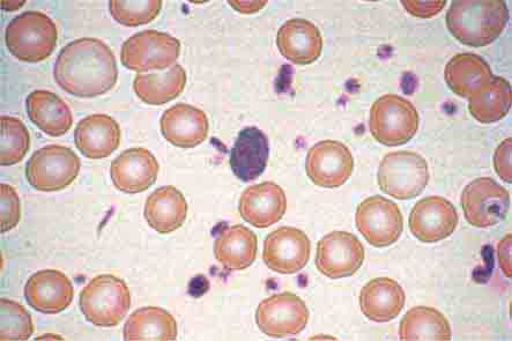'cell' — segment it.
Here are the masks:
<instances>
[{
  "mask_svg": "<svg viewBox=\"0 0 512 341\" xmlns=\"http://www.w3.org/2000/svg\"><path fill=\"white\" fill-rule=\"evenodd\" d=\"M54 78L64 92L76 98H98L113 90L117 83L116 57L99 39L74 40L59 53Z\"/></svg>",
  "mask_w": 512,
  "mask_h": 341,
  "instance_id": "cell-1",
  "label": "cell"
},
{
  "mask_svg": "<svg viewBox=\"0 0 512 341\" xmlns=\"http://www.w3.org/2000/svg\"><path fill=\"white\" fill-rule=\"evenodd\" d=\"M447 27L456 39L474 48L486 47L499 39L509 22L503 0H455L447 12Z\"/></svg>",
  "mask_w": 512,
  "mask_h": 341,
  "instance_id": "cell-2",
  "label": "cell"
},
{
  "mask_svg": "<svg viewBox=\"0 0 512 341\" xmlns=\"http://www.w3.org/2000/svg\"><path fill=\"white\" fill-rule=\"evenodd\" d=\"M57 40L55 22L42 12L21 13L6 27V47L21 62L46 61L54 53Z\"/></svg>",
  "mask_w": 512,
  "mask_h": 341,
  "instance_id": "cell-3",
  "label": "cell"
},
{
  "mask_svg": "<svg viewBox=\"0 0 512 341\" xmlns=\"http://www.w3.org/2000/svg\"><path fill=\"white\" fill-rule=\"evenodd\" d=\"M131 307V294L124 280L102 274L91 280L80 294V309L86 320L100 328L120 324Z\"/></svg>",
  "mask_w": 512,
  "mask_h": 341,
  "instance_id": "cell-4",
  "label": "cell"
},
{
  "mask_svg": "<svg viewBox=\"0 0 512 341\" xmlns=\"http://www.w3.org/2000/svg\"><path fill=\"white\" fill-rule=\"evenodd\" d=\"M419 114L413 103L396 94L378 98L370 109L369 129L384 146L407 144L417 135Z\"/></svg>",
  "mask_w": 512,
  "mask_h": 341,
  "instance_id": "cell-5",
  "label": "cell"
},
{
  "mask_svg": "<svg viewBox=\"0 0 512 341\" xmlns=\"http://www.w3.org/2000/svg\"><path fill=\"white\" fill-rule=\"evenodd\" d=\"M377 181L385 194L399 200L413 199L429 182L427 162L411 151L389 153L380 163Z\"/></svg>",
  "mask_w": 512,
  "mask_h": 341,
  "instance_id": "cell-6",
  "label": "cell"
},
{
  "mask_svg": "<svg viewBox=\"0 0 512 341\" xmlns=\"http://www.w3.org/2000/svg\"><path fill=\"white\" fill-rule=\"evenodd\" d=\"M80 168V159L71 148L49 145L37 150L28 160L26 177L37 191H61L76 181Z\"/></svg>",
  "mask_w": 512,
  "mask_h": 341,
  "instance_id": "cell-7",
  "label": "cell"
},
{
  "mask_svg": "<svg viewBox=\"0 0 512 341\" xmlns=\"http://www.w3.org/2000/svg\"><path fill=\"white\" fill-rule=\"evenodd\" d=\"M181 54L176 37L157 31L137 33L123 43L121 61L135 72L162 71L174 66Z\"/></svg>",
  "mask_w": 512,
  "mask_h": 341,
  "instance_id": "cell-8",
  "label": "cell"
},
{
  "mask_svg": "<svg viewBox=\"0 0 512 341\" xmlns=\"http://www.w3.org/2000/svg\"><path fill=\"white\" fill-rule=\"evenodd\" d=\"M355 222L360 234L375 248L392 246L404 231L403 214L398 205L382 196L363 200L356 210Z\"/></svg>",
  "mask_w": 512,
  "mask_h": 341,
  "instance_id": "cell-9",
  "label": "cell"
},
{
  "mask_svg": "<svg viewBox=\"0 0 512 341\" xmlns=\"http://www.w3.org/2000/svg\"><path fill=\"white\" fill-rule=\"evenodd\" d=\"M309 310L300 296L280 293L259 303L256 323L259 330L270 338H287L299 335L309 322Z\"/></svg>",
  "mask_w": 512,
  "mask_h": 341,
  "instance_id": "cell-10",
  "label": "cell"
},
{
  "mask_svg": "<svg viewBox=\"0 0 512 341\" xmlns=\"http://www.w3.org/2000/svg\"><path fill=\"white\" fill-rule=\"evenodd\" d=\"M467 222L473 227L489 228L506 219L510 209L509 192L491 177H480L467 184L462 194Z\"/></svg>",
  "mask_w": 512,
  "mask_h": 341,
  "instance_id": "cell-11",
  "label": "cell"
},
{
  "mask_svg": "<svg viewBox=\"0 0 512 341\" xmlns=\"http://www.w3.org/2000/svg\"><path fill=\"white\" fill-rule=\"evenodd\" d=\"M365 261V248L354 234L332 232L317 244L316 268L330 279L352 277Z\"/></svg>",
  "mask_w": 512,
  "mask_h": 341,
  "instance_id": "cell-12",
  "label": "cell"
},
{
  "mask_svg": "<svg viewBox=\"0 0 512 341\" xmlns=\"http://www.w3.org/2000/svg\"><path fill=\"white\" fill-rule=\"evenodd\" d=\"M353 169L354 160L350 148L336 140H323L308 151L306 172L318 187H341L350 180Z\"/></svg>",
  "mask_w": 512,
  "mask_h": 341,
  "instance_id": "cell-13",
  "label": "cell"
},
{
  "mask_svg": "<svg viewBox=\"0 0 512 341\" xmlns=\"http://www.w3.org/2000/svg\"><path fill=\"white\" fill-rule=\"evenodd\" d=\"M311 242L306 233L294 227H280L266 236L263 259L279 274L300 272L309 262Z\"/></svg>",
  "mask_w": 512,
  "mask_h": 341,
  "instance_id": "cell-14",
  "label": "cell"
},
{
  "mask_svg": "<svg viewBox=\"0 0 512 341\" xmlns=\"http://www.w3.org/2000/svg\"><path fill=\"white\" fill-rule=\"evenodd\" d=\"M454 204L442 197H427L415 204L408 219L411 233L421 242L435 243L448 239L458 225Z\"/></svg>",
  "mask_w": 512,
  "mask_h": 341,
  "instance_id": "cell-15",
  "label": "cell"
},
{
  "mask_svg": "<svg viewBox=\"0 0 512 341\" xmlns=\"http://www.w3.org/2000/svg\"><path fill=\"white\" fill-rule=\"evenodd\" d=\"M159 162L143 147L129 148L111 162L110 177L115 188L125 194H140L157 181Z\"/></svg>",
  "mask_w": 512,
  "mask_h": 341,
  "instance_id": "cell-16",
  "label": "cell"
},
{
  "mask_svg": "<svg viewBox=\"0 0 512 341\" xmlns=\"http://www.w3.org/2000/svg\"><path fill=\"white\" fill-rule=\"evenodd\" d=\"M71 280L61 271L42 270L33 274L25 286L29 306L39 313L55 315L68 309L73 301Z\"/></svg>",
  "mask_w": 512,
  "mask_h": 341,
  "instance_id": "cell-17",
  "label": "cell"
},
{
  "mask_svg": "<svg viewBox=\"0 0 512 341\" xmlns=\"http://www.w3.org/2000/svg\"><path fill=\"white\" fill-rule=\"evenodd\" d=\"M241 217L256 228L277 224L287 211V198L283 188L273 182L252 185L244 190L239 204Z\"/></svg>",
  "mask_w": 512,
  "mask_h": 341,
  "instance_id": "cell-18",
  "label": "cell"
},
{
  "mask_svg": "<svg viewBox=\"0 0 512 341\" xmlns=\"http://www.w3.org/2000/svg\"><path fill=\"white\" fill-rule=\"evenodd\" d=\"M162 136L169 144L181 148H194L209 136V118L203 110L177 103L163 113L160 121Z\"/></svg>",
  "mask_w": 512,
  "mask_h": 341,
  "instance_id": "cell-19",
  "label": "cell"
},
{
  "mask_svg": "<svg viewBox=\"0 0 512 341\" xmlns=\"http://www.w3.org/2000/svg\"><path fill=\"white\" fill-rule=\"evenodd\" d=\"M74 143L87 159H106L120 147V125L105 114L87 116L74 131Z\"/></svg>",
  "mask_w": 512,
  "mask_h": 341,
  "instance_id": "cell-20",
  "label": "cell"
},
{
  "mask_svg": "<svg viewBox=\"0 0 512 341\" xmlns=\"http://www.w3.org/2000/svg\"><path fill=\"white\" fill-rule=\"evenodd\" d=\"M277 46L287 61L298 65L313 64L322 55V34L306 19L288 20L278 31Z\"/></svg>",
  "mask_w": 512,
  "mask_h": 341,
  "instance_id": "cell-21",
  "label": "cell"
},
{
  "mask_svg": "<svg viewBox=\"0 0 512 341\" xmlns=\"http://www.w3.org/2000/svg\"><path fill=\"white\" fill-rule=\"evenodd\" d=\"M269 155L270 144L265 133L249 126L235 140L230 152V168L240 181L252 182L265 172Z\"/></svg>",
  "mask_w": 512,
  "mask_h": 341,
  "instance_id": "cell-22",
  "label": "cell"
},
{
  "mask_svg": "<svg viewBox=\"0 0 512 341\" xmlns=\"http://www.w3.org/2000/svg\"><path fill=\"white\" fill-rule=\"evenodd\" d=\"M406 295L402 286L391 278H376L361 289L360 308L368 320L387 323L402 313Z\"/></svg>",
  "mask_w": 512,
  "mask_h": 341,
  "instance_id": "cell-23",
  "label": "cell"
},
{
  "mask_svg": "<svg viewBox=\"0 0 512 341\" xmlns=\"http://www.w3.org/2000/svg\"><path fill=\"white\" fill-rule=\"evenodd\" d=\"M26 110L29 120L50 137H62L72 128L73 116L68 103L53 92L29 94Z\"/></svg>",
  "mask_w": 512,
  "mask_h": 341,
  "instance_id": "cell-24",
  "label": "cell"
},
{
  "mask_svg": "<svg viewBox=\"0 0 512 341\" xmlns=\"http://www.w3.org/2000/svg\"><path fill=\"white\" fill-rule=\"evenodd\" d=\"M145 219L154 231L170 234L184 225L188 204L182 192L166 185L153 192L145 204Z\"/></svg>",
  "mask_w": 512,
  "mask_h": 341,
  "instance_id": "cell-25",
  "label": "cell"
},
{
  "mask_svg": "<svg viewBox=\"0 0 512 341\" xmlns=\"http://www.w3.org/2000/svg\"><path fill=\"white\" fill-rule=\"evenodd\" d=\"M213 249L215 258L226 270L242 271L256 261L258 240L251 229L234 225L218 235Z\"/></svg>",
  "mask_w": 512,
  "mask_h": 341,
  "instance_id": "cell-26",
  "label": "cell"
},
{
  "mask_svg": "<svg viewBox=\"0 0 512 341\" xmlns=\"http://www.w3.org/2000/svg\"><path fill=\"white\" fill-rule=\"evenodd\" d=\"M491 66L476 54H459L445 66L444 78L450 90L470 99L493 78Z\"/></svg>",
  "mask_w": 512,
  "mask_h": 341,
  "instance_id": "cell-27",
  "label": "cell"
},
{
  "mask_svg": "<svg viewBox=\"0 0 512 341\" xmlns=\"http://www.w3.org/2000/svg\"><path fill=\"white\" fill-rule=\"evenodd\" d=\"M187 85V72L175 64L163 73L138 74L133 81V91L150 106H162L180 96Z\"/></svg>",
  "mask_w": 512,
  "mask_h": 341,
  "instance_id": "cell-28",
  "label": "cell"
},
{
  "mask_svg": "<svg viewBox=\"0 0 512 341\" xmlns=\"http://www.w3.org/2000/svg\"><path fill=\"white\" fill-rule=\"evenodd\" d=\"M177 323L167 310L158 307L140 308L126 321L123 337L126 341L176 340Z\"/></svg>",
  "mask_w": 512,
  "mask_h": 341,
  "instance_id": "cell-29",
  "label": "cell"
},
{
  "mask_svg": "<svg viewBox=\"0 0 512 341\" xmlns=\"http://www.w3.org/2000/svg\"><path fill=\"white\" fill-rule=\"evenodd\" d=\"M451 338L447 317L434 308H412L399 325V339L403 341H448Z\"/></svg>",
  "mask_w": 512,
  "mask_h": 341,
  "instance_id": "cell-30",
  "label": "cell"
},
{
  "mask_svg": "<svg viewBox=\"0 0 512 341\" xmlns=\"http://www.w3.org/2000/svg\"><path fill=\"white\" fill-rule=\"evenodd\" d=\"M512 103L509 81L493 77L489 83L469 101L471 115L482 124L499 122L509 114Z\"/></svg>",
  "mask_w": 512,
  "mask_h": 341,
  "instance_id": "cell-31",
  "label": "cell"
},
{
  "mask_svg": "<svg viewBox=\"0 0 512 341\" xmlns=\"http://www.w3.org/2000/svg\"><path fill=\"white\" fill-rule=\"evenodd\" d=\"M0 130H2L0 163L2 166L17 165L24 160L31 147L29 131L24 123L11 116L0 117Z\"/></svg>",
  "mask_w": 512,
  "mask_h": 341,
  "instance_id": "cell-32",
  "label": "cell"
},
{
  "mask_svg": "<svg viewBox=\"0 0 512 341\" xmlns=\"http://www.w3.org/2000/svg\"><path fill=\"white\" fill-rule=\"evenodd\" d=\"M162 9L161 0H111V16L123 26L137 27L150 24Z\"/></svg>",
  "mask_w": 512,
  "mask_h": 341,
  "instance_id": "cell-33",
  "label": "cell"
},
{
  "mask_svg": "<svg viewBox=\"0 0 512 341\" xmlns=\"http://www.w3.org/2000/svg\"><path fill=\"white\" fill-rule=\"evenodd\" d=\"M0 339L2 340H28L33 336L34 324L31 314L20 303L9 299L0 301Z\"/></svg>",
  "mask_w": 512,
  "mask_h": 341,
  "instance_id": "cell-34",
  "label": "cell"
},
{
  "mask_svg": "<svg viewBox=\"0 0 512 341\" xmlns=\"http://www.w3.org/2000/svg\"><path fill=\"white\" fill-rule=\"evenodd\" d=\"M2 194V233L16 228L21 218V203L16 189L9 184L0 185Z\"/></svg>",
  "mask_w": 512,
  "mask_h": 341,
  "instance_id": "cell-35",
  "label": "cell"
},
{
  "mask_svg": "<svg viewBox=\"0 0 512 341\" xmlns=\"http://www.w3.org/2000/svg\"><path fill=\"white\" fill-rule=\"evenodd\" d=\"M511 138L504 140V142L496 148L494 154V167L497 175L504 182H512V169H511Z\"/></svg>",
  "mask_w": 512,
  "mask_h": 341,
  "instance_id": "cell-36",
  "label": "cell"
},
{
  "mask_svg": "<svg viewBox=\"0 0 512 341\" xmlns=\"http://www.w3.org/2000/svg\"><path fill=\"white\" fill-rule=\"evenodd\" d=\"M404 9L411 14L413 17L418 18H433L437 16L443 9L445 0H439V2H402Z\"/></svg>",
  "mask_w": 512,
  "mask_h": 341,
  "instance_id": "cell-37",
  "label": "cell"
},
{
  "mask_svg": "<svg viewBox=\"0 0 512 341\" xmlns=\"http://www.w3.org/2000/svg\"><path fill=\"white\" fill-rule=\"evenodd\" d=\"M497 257H499V263L501 269L506 276L511 277V235H507L500 242L497 247Z\"/></svg>",
  "mask_w": 512,
  "mask_h": 341,
  "instance_id": "cell-38",
  "label": "cell"
},
{
  "mask_svg": "<svg viewBox=\"0 0 512 341\" xmlns=\"http://www.w3.org/2000/svg\"><path fill=\"white\" fill-rule=\"evenodd\" d=\"M228 4L236 11L251 14L263 9L267 2H228Z\"/></svg>",
  "mask_w": 512,
  "mask_h": 341,
  "instance_id": "cell-39",
  "label": "cell"
}]
</instances>
